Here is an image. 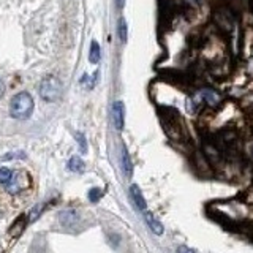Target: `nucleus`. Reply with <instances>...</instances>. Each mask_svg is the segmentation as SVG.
<instances>
[{
    "label": "nucleus",
    "instance_id": "nucleus-1",
    "mask_svg": "<svg viewBox=\"0 0 253 253\" xmlns=\"http://www.w3.org/2000/svg\"><path fill=\"white\" fill-rule=\"evenodd\" d=\"M211 213L217 220L223 221L228 225H241L249 221L250 209L247 204L239 200H229V201H220L211 206Z\"/></svg>",
    "mask_w": 253,
    "mask_h": 253
},
{
    "label": "nucleus",
    "instance_id": "nucleus-2",
    "mask_svg": "<svg viewBox=\"0 0 253 253\" xmlns=\"http://www.w3.org/2000/svg\"><path fill=\"white\" fill-rule=\"evenodd\" d=\"M160 117H162V124L165 126V131L169 138H172V139L184 138L185 128H184V124H182V119H180V114L177 113V109L162 108Z\"/></svg>",
    "mask_w": 253,
    "mask_h": 253
},
{
    "label": "nucleus",
    "instance_id": "nucleus-3",
    "mask_svg": "<svg viewBox=\"0 0 253 253\" xmlns=\"http://www.w3.org/2000/svg\"><path fill=\"white\" fill-rule=\"evenodd\" d=\"M32 111H34V98L29 92H19L18 95H14L10 103L11 117L24 121V119L30 117Z\"/></svg>",
    "mask_w": 253,
    "mask_h": 253
},
{
    "label": "nucleus",
    "instance_id": "nucleus-4",
    "mask_svg": "<svg viewBox=\"0 0 253 253\" xmlns=\"http://www.w3.org/2000/svg\"><path fill=\"white\" fill-rule=\"evenodd\" d=\"M40 97L44 101H57L62 97V83L54 76L44 78L40 84Z\"/></svg>",
    "mask_w": 253,
    "mask_h": 253
},
{
    "label": "nucleus",
    "instance_id": "nucleus-5",
    "mask_svg": "<svg viewBox=\"0 0 253 253\" xmlns=\"http://www.w3.org/2000/svg\"><path fill=\"white\" fill-rule=\"evenodd\" d=\"M113 121H114V126L117 130L124 128L125 124V108L122 101H116L113 105Z\"/></svg>",
    "mask_w": 253,
    "mask_h": 253
},
{
    "label": "nucleus",
    "instance_id": "nucleus-6",
    "mask_svg": "<svg viewBox=\"0 0 253 253\" xmlns=\"http://www.w3.org/2000/svg\"><path fill=\"white\" fill-rule=\"evenodd\" d=\"M130 196H131V200L134 203V206L141 211V212H146L147 211V204H146V200H144V196H142L141 193V190L138 185H131L130 187Z\"/></svg>",
    "mask_w": 253,
    "mask_h": 253
},
{
    "label": "nucleus",
    "instance_id": "nucleus-7",
    "mask_svg": "<svg viewBox=\"0 0 253 253\" xmlns=\"http://www.w3.org/2000/svg\"><path fill=\"white\" fill-rule=\"evenodd\" d=\"M59 220H60V223L62 225H65V226H71V225H75L79 221V213L78 211L75 209H67V211H62L59 213Z\"/></svg>",
    "mask_w": 253,
    "mask_h": 253
},
{
    "label": "nucleus",
    "instance_id": "nucleus-8",
    "mask_svg": "<svg viewBox=\"0 0 253 253\" xmlns=\"http://www.w3.org/2000/svg\"><path fill=\"white\" fill-rule=\"evenodd\" d=\"M144 217H146V223H147V226L150 228V231H152L154 234H157V236H162L163 234V225L158 221V218H155V215L152 212H149V211H146L144 212Z\"/></svg>",
    "mask_w": 253,
    "mask_h": 253
},
{
    "label": "nucleus",
    "instance_id": "nucleus-9",
    "mask_svg": "<svg viewBox=\"0 0 253 253\" xmlns=\"http://www.w3.org/2000/svg\"><path fill=\"white\" fill-rule=\"evenodd\" d=\"M121 162H122V169L125 172V176H131L133 166H131V160H130V154L125 146H122V150H121Z\"/></svg>",
    "mask_w": 253,
    "mask_h": 253
},
{
    "label": "nucleus",
    "instance_id": "nucleus-10",
    "mask_svg": "<svg viewBox=\"0 0 253 253\" xmlns=\"http://www.w3.org/2000/svg\"><path fill=\"white\" fill-rule=\"evenodd\" d=\"M117 35H119V40H121L122 43H126V38H128V26H126V21L124 18L119 19Z\"/></svg>",
    "mask_w": 253,
    "mask_h": 253
},
{
    "label": "nucleus",
    "instance_id": "nucleus-11",
    "mask_svg": "<svg viewBox=\"0 0 253 253\" xmlns=\"http://www.w3.org/2000/svg\"><path fill=\"white\" fill-rule=\"evenodd\" d=\"M68 168L73 172H83L85 169V165L79 157H71L68 162Z\"/></svg>",
    "mask_w": 253,
    "mask_h": 253
},
{
    "label": "nucleus",
    "instance_id": "nucleus-12",
    "mask_svg": "<svg viewBox=\"0 0 253 253\" xmlns=\"http://www.w3.org/2000/svg\"><path fill=\"white\" fill-rule=\"evenodd\" d=\"M101 59V51H100V46L97 42H92L90 43V52H89V60L92 63H98Z\"/></svg>",
    "mask_w": 253,
    "mask_h": 253
},
{
    "label": "nucleus",
    "instance_id": "nucleus-13",
    "mask_svg": "<svg viewBox=\"0 0 253 253\" xmlns=\"http://www.w3.org/2000/svg\"><path fill=\"white\" fill-rule=\"evenodd\" d=\"M13 171L8 168H0V185H8L13 179Z\"/></svg>",
    "mask_w": 253,
    "mask_h": 253
},
{
    "label": "nucleus",
    "instance_id": "nucleus-14",
    "mask_svg": "<svg viewBox=\"0 0 253 253\" xmlns=\"http://www.w3.org/2000/svg\"><path fill=\"white\" fill-rule=\"evenodd\" d=\"M203 100L208 103V105H215V103H218L220 98L213 90H204L203 92Z\"/></svg>",
    "mask_w": 253,
    "mask_h": 253
},
{
    "label": "nucleus",
    "instance_id": "nucleus-15",
    "mask_svg": "<svg viewBox=\"0 0 253 253\" xmlns=\"http://www.w3.org/2000/svg\"><path fill=\"white\" fill-rule=\"evenodd\" d=\"M101 196H103V190H101V188L93 187V188L89 190V200H90L92 203H98Z\"/></svg>",
    "mask_w": 253,
    "mask_h": 253
},
{
    "label": "nucleus",
    "instance_id": "nucleus-16",
    "mask_svg": "<svg viewBox=\"0 0 253 253\" xmlns=\"http://www.w3.org/2000/svg\"><path fill=\"white\" fill-rule=\"evenodd\" d=\"M76 139H78V144L81 147V152H87V142L83 133H76Z\"/></svg>",
    "mask_w": 253,
    "mask_h": 253
},
{
    "label": "nucleus",
    "instance_id": "nucleus-17",
    "mask_svg": "<svg viewBox=\"0 0 253 253\" xmlns=\"http://www.w3.org/2000/svg\"><path fill=\"white\" fill-rule=\"evenodd\" d=\"M177 253H196V252L193 249H188V247H184V245H182V247L177 249Z\"/></svg>",
    "mask_w": 253,
    "mask_h": 253
},
{
    "label": "nucleus",
    "instance_id": "nucleus-18",
    "mask_svg": "<svg viewBox=\"0 0 253 253\" xmlns=\"http://www.w3.org/2000/svg\"><path fill=\"white\" fill-rule=\"evenodd\" d=\"M3 93H5V84H3L2 79H0V98L3 97Z\"/></svg>",
    "mask_w": 253,
    "mask_h": 253
},
{
    "label": "nucleus",
    "instance_id": "nucleus-19",
    "mask_svg": "<svg viewBox=\"0 0 253 253\" xmlns=\"http://www.w3.org/2000/svg\"><path fill=\"white\" fill-rule=\"evenodd\" d=\"M116 5H117L119 8H124V5H125V0H116Z\"/></svg>",
    "mask_w": 253,
    "mask_h": 253
}]
</instances>
